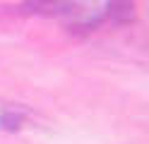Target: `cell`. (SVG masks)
<instances>
[{
	"mask_svg": "<svg viewBox=\"0 0 149 144\" xmlns=\"http://www.w3.org/2000/svg\"><path fill=\"white\" fill-rule=\"evenodd\" d=\"M106 15L116 24H127L137 15V3L135 0H108L106 3Z\"/></svg>",
	"mask_w": 149,
	"mask_h": 144,
	"instance_id": "2",
	"label": "cell"
},
{
	"mask_svg": "<svg viewBox=\"0 0 149 144\" xmlns=\"http://www.w3.org/2000/svg\"><path fill=\"white\" fill-rule=\"evenodd\" d=\"M74 7L72 0H24V10L41 17H60Z\"/></svg>",
	"mask_w": 149,
	"mask_h": 144,
	"instance_id": "1",
	"label": "cell"
},
{
	"mask_svg": "<svg viewBox=\"0 0 149 144\" xmlns=\"http://www.w3.org/2000/svg\"><path fill=\"white\" fill-rule=\"evenodd\" d=\"M0 127L7 130V132L19 130V127H22V115H17V113H12V111L0 113Z\"/></svg>",
	"mask_w": 149,
	"mask_h": 144,
	"instance_id": "3",
	"label": "cell"
}]
</instances>
